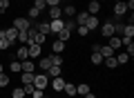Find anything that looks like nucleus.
Masks as SVG:
<instances>
[{"mask_svg": "<svg viewBox=\"0 0 134 98\" xmlns=\"http://www.w3.org/2000/svg\"><path fill=\"white\" fill-rule=\"evenodd\" d=\"M87 18H90V14H87V11H81V14H76V22H78V25H85V22H87Z\"/></svg>", "mask_w": 134, "mask_h": 98, "instance_id": "c85d7f7f", "label": "nucleus"}, {"mask_svg": "<svg viewBox=\"0 0 134 98\" xmlns=\"http://www.w3.org/2000/svg\"><path fill=\"white\" fill-rule=\"evenodd\" d=\"M85 27L90 29V31H94V29L98 27V18H96V16H90V18H87V22H85Z\"/></svg>", "mask_w": 134, "mask_h": 98, "instance_id": "ddd939ff", "label": "nucleus"}, {"mask_svg": "<svg viewBox=\"0 0 134 98\" xmlns=\"http://www.w3.org/2000/svg\"><path fill=\"white\" fill-rule=\"evenodd\" d=\"M76 31H78V36H87V33H90V29H87L85 25H78V29H76Z\"/></svg>", "mask_w": 134, "mask_h": 98, "instance_id": "4c0bfd02", "label": "nucleus"}, {"mask_svg": "<svg viewBox=\"0 0 134 98\" xmlns=\"http://www.w3.org/2000/svg\"><path fill=\"white\" fill-rule=\"evenodd\" d=\"M27 36H29V38H27L29 45H43V42H45V36H43V33H40L36 27H34V25L27 29Z\"/></svg>", "mask_w": 134, "mask_h": 98, "instance_id": "f257e3e1", "label": "nucleus"}, {"mask_svg": "<svg viewBox=\"0 0 134 98\" xmlns=\"http://www.w3.org/2000/svg\"><path fill=\"white\" fill-rule=\"evenodd\" d=\"M112 51H114V49H112L110 45H105V47H100V49H98V54H100L103 58H110V56H112Z\"/></svg>", "mask_w": 134, "mask_h": 98, "instance_id": "5701e85b", "label": "nucleus"}, {"mask_svg": "<svg viewBox=\"0 0 134 98\" xmlns=\"http://www.w3.org/2000/svg\"><path fill=\"white\" fill-rule=\"evenodd\" d=\"M47 85H49V76L45 74V71H40V74L34 76V87L36 89H45Z\"/></svg>", "mask_w": 134, "mask_h": 98, "instance_id": "f03ea898", "label": "nucleus"}, {"mask_svg": "<svg viewBox=\"0 0 134 98\" xmlns=\"http://www.w3.org/2000/svg\"><path fill=\"white\" fill-rule=\"evenodd\" d=\"M92 62H94V65H100V62H103V56H100L98 51H92Z\"/></svg>", "mask_w": 134, "mask_h": 98, "instance_id": "f704fd0d", "label": "nucleus"}, {"mask_svg": "<svg viewBox=\"0 0 134 98\" xmlns=\"http://www.w3.org/2000/svg\"><path fill=\"white\" fill-rule=\"evenodd\" d=\"M76 94H81V96L90 94V85H76Z\"/></svg>", "mask_w": 134, "mask_h": 98, "instance_id": "2f4dec72", "label": "nucleus"}, {"mask_svg": "<svg viewBox=\"0 0 134 98\" xmlns=\"http://www.w3.org/2000/svg\"><path fill=\"white\" fill-rule=\"evenodd\" d=\"M65 29H67V31H74V29H76V22H74V20H67V22H65Z\"/></svg>", "mask_w": 134, "mask_h": 98, "instance_id": "ea45409f", "label": "nucleus"}, {"mask_svg": "<svg viewBox=\"0 0 134 98\" xmlns=\"http://www.w3.org/2000/svg\"><path fill=\"white\" fill-rule=\"evenodd\" d=\"M103 65L110 67V69H114V67H119V62H116V58H114V56H110V58H103Z\"/></svg>", "mask_w": 134, "mask_h": 98, "instance_id": "412c9836", "label": "nucleus"}, {"mask_svg": "<svg viewBox=\"0 0 134 98\" xmlns=\"http://www.w3.org/2000/svg\"><path fill=\"white\" fill-rule=\"evenodd\" d=\"M45 2H47V7H58V2H60V0H45Z\"/></svg>", "mask_w": 134, "mask_h": 98, "instance_id": "c03bdc74", "label": "nucleus"}, {"mask_svg": "<svg viewBox=\"0 0 134 98\" xmlns=\"http://www.w3.org/2000/svg\"><path fill=\"white\" fill-rule=\"evenodd\" d=\"M11 27H16L18 31H27V29L31 27V20H29V18H16Z\"/></svg>", "mask_w": 134, "mask_h": 98, "instance_id": "7ed1b4c3", "label": "nucleus"}, {"mask_svg": "<svg viewBox=\"0 0 134 98\" xmlns=\"http://www.w3.org/2000/svg\"><path fill=\"white\" fill-rule=\"evenodd\" d=\"M114 58H116V62H119V65H125V62L130 60V56H127V54H119V56H114Z\"/></svg>", "mask_w": 134, "mask_h": 98, "instance_id": "c9c22d12", "label": "nucleus"}, {"mask_svg": "<svg viewBox=\"0 0 134 98\" xmlns=\"http://www.w3.org/2000/svg\"><path fill=\"white\" fill-rule=\"evenodd\" d=\"M60 16H63V9H60V5H58V7H49V18H52V20L60 18Z\"/></svg>", "mask_w": 134, "mask_h": 98, "instance_id": "f8f14e48", "label": "nucleus"}, {"mask_svg": "<svg viewBox=\"0 0 134 98\" xmlns=\"http://www.w3.org/2000/svg\"><path fill=\"white\" fill-rule=\"evenodd\" d=\"M0 74H2V65H0Z\"/></svg>", "mask_w": 134, "mask_h": 98, "instance_id": "de8ad7c7", "label": "nucleus"}, {"mask_svg": "<svg viewBox=\"0 0 134 98\" xmlns=\"http://www.w3.org/2000/svg\"><path fill=\"white\" fill-rule=\"evenodd\" d=\"M63 49H65V42H60V40H54V45H52V51H54V54H63Z\"/></svg>", "mask_w": 134, "mask_h": 98, "instance_id": "aec40b11", "label": "nucleus"}, {"mask_svg": "<svg viewBox=\"0 0 134 98\" xmlns=\"http://www.w3.org/2000/svg\"><path fill=\"white\" fill-rule=\"evenodd\" d=\"M34 76H36V74H27V71H23V85H34Z\"/></svg>", "mask_w": 134, "mask_h": 98, "instance_id": "c756f323", "label": "nucleus"}, {"mask_svg": "<svg viewBox=\"0 0 134 98\" xmlns=\"http://www.w3.org/2000/svg\"><path fill=\"white\" fill-rule=\"evenodd\" d=\"M110 47H112V49H119V47H123L121 38H119V36H110Z\"/></svg>", "mask_w": 134, "mask_h": 98, "instance_id": "4be33fe9", "label": "nucleus"}, {"mask_svg": "<svg viewBox=\"0 0 134 98\" xmlns=\"http://www.w3.org/2000/svg\"><path fill=\"white\" fill-rule=\"evenodd\" d=\"M63 16H67V18H72V16H76V7H74V5H67L65 9H63Z\"/></svg>", "mask_w": 134, "mask_h": 98, "instance_id": "b1692460", "label": "nucleus"}, {"mask_svg": "<svg viewBox=\"0 0 134 98\" xmlns=\"http://www.w3.org/2000/svg\"><path fill=\"white\" fill-rule=\"evenodd\" d=\"M98 11H100V2H98V0H90V5H87V14L96 16Z\"/></svg>", "mask_w": 134, "mask_h": 98, "instance_id": "0eeeda50", "label": "nucleus"}, {"mask_svg": "<svg viewBox=\"0 0 134 98\" xmlns=\"http://www.w3.org/2000/svg\"><path fill=\"white\" fill-rule=\"evenodd\" d=\"M114 2H123V0H114Z\"/></svg>", "mask_w": 134, "mask_h": 98, "instance_id": "49530a36", "label": "nucleus"}, {"mask_svg": "<svg viewBox=\"0 0 134 98\" xmlns=\"http://www.w3.org/2000/svg\"><path fill=\"white\" fill-rule=\"evenodd\" d=\"M36 29H38L43 36H47V33H52L49 31V20H45V22H40V25H36Z\"/></svg>", "mask_w": 134, "mask_h": 98, "instance_id": "2eb2a0df", "label": "nucleus"}, {"mask_svg": "<svg viewBox=\"0 0 134 98\" xmlns=\"http://www.w3.org/2000/svg\"><path fill=\"white\" fill-rule=\"evenodd\" d=\"M34 69H36V65H34L31 60H23V71H27V74H34Z\"/></svg>", "mask_w": 134, "mask_h": 98, "instance_id": "dca6fc26", "label": "nucleus"}, {"mask_svg": "<svg viewBox=\"0 0 134 98\" xmlns=\"http://www.w3.org/2000/svg\"><path fill=\"white\" fill-rule=\"evenodd\" d=\"M9 5H11V0H0V11L9 9Z\"/></svg>", "mask_w": 134, "mask_h": 98, "instance_id": "79ce46f5", "label": "nucleus"}, {"mask_svg": "<svg viewBox=\"0 0 134 98\" xmlns=\"http://www.w3.org/2000/svg\"><path fill=\"white\" fill-rule=\"evenodd\" d=\"M11 98H25V89L23 87H16L14 91H11Z\"/></svg>", "mask_w": 134, "mask_h": 98, "instance_id": "473e14b6", "label": "nucleus"}, {"mask_svg": "<svg viewBox=\"0 0 134 98\" xmlns=\"http://www.w3.org/2000/svg\"><path fill=\"white\" fill-rule=\"evenodd\" d=\"M132 36H134V25H125V29H123V38H125V40H132Z\"/></svg>", "mask_w": 134, "mask_h": 98, "instance_id": "4468645a", "label": "nucleus"}, {"mask_svg": "<svg viewBox=\"0 0 134 98\" xmlns=\"http://www.w3.org/2000/svg\"><path fill=\"white\" fill-rule=\"evenodd\" d=\"M9 47H11V42L2 36V31H0V51H5V49H9Z\"/></svg>", "mask_w": 134, "mask_h": 98, "instance_id": "bb28decb", "label": "nucleus"}, {"mask_svg": "<svg viewBox=\"0 0 134 98\" xmlns=\"http://www.w3.org/2000/svg\"><path fill=\"white\" fill-rule=\"evenodd\" d=\"M63 29H65V20H63V18L49 20V31H52V33H58V31H63Z\"/></svg>", "mask_w": 134, "mask_h": 98, "instance_id": "20e7f679", "label": "nucleus"}, {"mask_svg": "<svg viewBox=\"0 0 134 98\" xmlns=\"http://www.w3.org/2000/svg\"><path fill=\"white\" fill-rule=\"evenodd\" d=\"M45 74H47L49 78H56V76H60V67H56V65H52V67H49L47 71H45Z\"/></svg>", "mask_w": 134, "mask_h": 98, "instance_id": "6ab92c4d", "label": "nucleus"}, {"mask_svg": "<svg viewBox=\"0 0 134 98\" xmlns=\"http://www.w3.org/2000/svg\"><path fill=\"white\" fill-rule=\"evenodd\" d=\"M49 67H52V60H49V56H47V58H40V71H47Z\"/></svg>", "mask_w": 134, "mask_h": 98, "instance_id": "7c9ffc66", "label": "nucleus"}, {"mask_svg": "<svg viewBox=\"0 0 134 98\" xmlns=\"http://www.w3.org/2000/svg\"><path fill=\"white\" fill-rule=\"evenodd\" d=\"M27 58H29V51H27V47L23 45L18 51H16V60H27Z\"/></svg>", "mask_w": 134, "mask_h": 98, "instance_id": "9b49d317", "label": "nucleus"}, {"mask_svg": "<svg viewBox=\"0 0 134 98\" xmlns=\"http://www.w3.org/2000/svg\"><path fill=\"white\" fill-rule=\"evenodd\" d=\"M114 14H116V18H121V16L127 14V7H125V2H116V5H114Z\"/></svg>", "mask_w": 134, "mask_h": 98, "instance_id": "1a4fd4ad", "label": "nucleus"}, {"mask_svg": "<svg viewBox=\"0 0 134 98\" xmlns=\"http://www.w3.org/2000/svg\"><path fill=\"white\" fill-rule=\"evenodd\" d=\"M63 91H65L67 96H76V85H72V83H65V87H63Z\"/></svg>", "mask_w": 134, "mask_h": 98, "instance_id": "f3484780", "label": "nucleus"}, {"mask_svg": "<svg viewBox=\"0 0 134 98\" xmlns=\"http://www.w3.org/2000/svg\"><path fill=\"white\" fill-rule=\"evenodd\" d=\"M98 2H100V0H98Z\"/></svg>", "mask_w": 134, "mask_h": 98, "instance_id": "09e8293b", "label": "nucleus"}, {"mask_svg": "<svg viewBox=\"0 0 134 98\" xmlns=\"http://www.w3.org/2000/svg\"><path fill=\"white\" fill-rule=\"evenodd\" d=\"M34 7H36L38 11H45L47 9V2H45V0H34Z\"/></svg>", "mask_w": 134, "mask_h": 98, "instance_id": "72a5a7b5", "label": "nucleus"}, {"mask_svg": "<svg viewBox=\"0 0 134 98\" xmlns=\"http://www.w3.org/2000/svg\"><path fill=\"white\" fill-rule=\"evenodd\" d=\"M9 69L14 71V74H18V71H23V62H20V60H11V65H9Z\"/></svg>", "mask_w": 134, "mask_h": 98, "instance_id": "a878e982", "label": "nucleus"}, {"mask_svg": "<svg viewBox=\"0 0 134 98\" xmlns=\"http://www.w3.org/2000/svg\"><path fill=\"white\" fill-rule=\"evenodd\" d=\"M27 31H18V38H16V40H18V42H23V45H25V42H27Z\"/></svg>", "mask_w": 134, "mask_h": 98, "instance_id": "e433bc0d", "label": "nucleus"}, {"mask_svg": "<svg viewBox=\"0 0 134 98\" xmlns=\"http://www.w3.org/2000/svg\"><path fill=\"white\" fill-rule=\"evenodd\" d=\"M31 96H34V98H45V94H43V89H34Z\"/></svg>", "mask_w": 134, "mask_h": 98, "instance_id": "37998d69", "label": "nucleus"}, {"mask_svg": "<svg viewBox=\"0 0 134 98\" xmlns=\"http://www.w3.org/2000/svg\"><path fill=\"white\" fill-rule=\"evenodd\" d=\"M49 83H52V87L56 89V91H63V87H65V78H63V76H56V78H49Z\"/></svg>", "mask_w": 134, "mask_h": 98, "instance_id": "423d86ee", "label": "nucleus"}, {"mask_svg": "<svg viewBox=\"0 0 134 98\" xmlns=\"http://www.w3.org/2000/svg\"><path fill=\"white\" fill-rule=\"evenodd\" d=\"M25 96H31V94H34V89H36V87H34V85H25Z\"/></svg>", "mask_w": 134, "mask_h": 98, "instance_id": "a19ab883", "label": "nucleus"}, {"mask_svg": "<svg viewBox=\"0 0 134 98\" xmlns=\"http://www.w3.org/2000/svg\"><path fill=\"white\" fill-rule=\"evenodd\" d=\"M85 98H96V96H94V94L90 91V94H85Z\"/></svg>", "mask_w": 134, "mask_h": 98, "instance_id": "a18cd8bd", "label": "nucleus"}, {"mask_svg": "<svg viewBox=\"0 0 134 98\" xmlns=\"http://www.w3.org/2000/svg\"><path fill=\"white\" fill-rule=\"evenodd\" d=\"M40 47H43V45H29V47H27L29 58H38V56H40Z\"/></svg>", "mask_w": 134, "mask_h": 98, "instance_id": "9d476101", "label": "nucleus"}, {"mask_svg": "<svg viewBox=\"0 0 134 98\" xmlns=\"http://www.w3.org/2000/svg\"><path fill=\"white\" fill-rule=\"evenodd\" d=\"M27 16H29V20H38L40 16H43V11H38L36 7H31V9L27 11Z\"/></svg>", "mask_w": 134, "mask_h": 98, "instance_id": "a211bd4d", "label": "nucleus"}, {"mask_svg": "<svg viewBox=\"0 0 134 98\" xmlns=\"http://www.w3.org/2000/svg\"><path fill=\"white\" fill-rule=\"evenodd\" d=\"M49 60H52V65L63 67V56H60V54H54V56H49Z\"/></svg>", "mask_w": 134, "mask_h": 98, "instance_id": "cd10ccee", "label": "nucleus"}, {"mask_svg": "<svg viewBox=\"0 0 134 98\" xmlns=\"http://www.w3.org/2000/svg\"><path fill=\"white\" fill-rule=\"evenodd\" d=\"M7 85H9V76L0 74V87H7Z\"/></svg>", "mask_w": 134, "mask_h": 98, "instance_id": "58836bf2", "label": "nucleus"}, {"mask_svg": "<svg viewBox=\"0 0 134 98\" xmlns=\"http://www.w3.org/2000/svg\"><path fill=\"white\" fill-rule=\"evenodd\" d=\"M2 36H5L7 40H9L11 45H14V42H16V38H18V29H16V27H9V29H2Z\"/></svg>", "mask_w": 134, "mask_h": 98, "instance_id": "39448f33", "label": "nucleus"}, {"mask_svg": "<svg viewBox=\"0 0 134 98\" xmlns=\"http://www.w3.org/2000/svg\"><path fill=\"white\" fill-rule=\"evenodd\" d=\"M69 38H72V31H67V29H63V31H58V40H60V42H67Z\"/></svg>", "mask_w": 134, "mask_h": 98, "instance_id": "393cba45", "label": "nucleus"}, {"mask_svg": "<svg viewBox=\"0 0 134 98\" xmlns=\"http://www.w3.org/2000/svg\"><path fill=\"white\" fill-rule=\"evenodd\" d=\"M100 33H103L105 38H110V36H116V33H114V25H112V22H105L103 27H100Z\"/></svg>", "mask_w": 134, "mask_h": 98, "instance_id": "6e6552de", "label": "nucleus"}]
</instances>
